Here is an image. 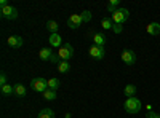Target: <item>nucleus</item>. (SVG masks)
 <instances>
[{"label": "nucleus", "mask_w": 160, "mask_h": 118, "mask_svg": "<svg viewBox=\"0 0 160 118\" xmlns=\"http://www.w3.org/2000/svg\"><path fill=\"white\" fill-rule=\"evenodd\" d=\"M130 16V11L127 8H118L117 11L112 13V22H114V32L115 34H120L122 32V26L125 24V21L128 19Z\"/></svg>", "instance_id": "nucleus-1"}, {"label": "nucleus", "mask_w": 160, "mask_h": 118, "mask_svg": "<svg viewBox=\"0 0 160 118\" xmlns=\"http://www.w3.org/2000/svg\"><path fill=\"white\" fill-rule=\"evenodd\" d=\"M123 107H125V112H128V113H131V115H136V113L141 110L142 104H141V101L135 96V97H128V99L125 101V104H123Z\"/></svg>", "instance_id": "nucleus-2"}, {"label": "nucleus", "mask_w": 160, "mask_h": 118, "mask_svg": "<svg viewBox=\"0 0 160 118\" xmlns=\"http://www.w3.org/2000/svg\"><path fill=\"white\" fill-rule=\"evenodd\" d=\"M31 88L35 91V93H45V91L48 89V80H45V78L42 77H37L34 78V80L31 82Z\"/></svg>", "instance_id": "nucleus-3"}, {"label": "nucleus", "mask_w": 160, "mask_h": 118, "mask_svg": "<svg viewBox=\"0 0 160 118\" xmlns=\"http://www.w3.org/2000/svg\"><path fill=\"white\" fill-rule=\"evenodd\" d=\"M0 16L8 21H15V19H18V10L11 5L3 7V8H0Z\"/></svg>", "instance_id": "nucleus-4"}, {"label": "nucleus", "mask_w": 160, "mask_h": 118, "mask_svg": "<svg viewBox=\"0 0 160 118\" xmlns=\"http://www.w3.org/2000/svg\"><path fill=\"white\" fill-rule=\"evenodd\" d=\"M72 56H74V48H72L71 43H64L58 51V58L61 61H69Z\"/></svg>", "instance_id": "nucleus-5"}, {"label": "nucleus", "mask_w": 160, "mask_h": 118, "mask_svg": "<svg viewBox=\"0 0 160 118\" xmlns=\"http://www.w3.org/2000/svg\"><path fill=\"white\" fill-rule=\"evenodd\" d=\"M88 54H90V58H93L95 61H101V59L104 58V54H106V50H104V46L93 45V46L88 50Z\"/></svg>", "instance_id": "nucleus-6"}, {"label": "nucleus", "mask_w": 160, "mask_h": 118, "mask_svg": "<svg viewBox=\"0 0 160 118\" xmlns=\"http://www.w3.org/2000/svg\"><path fill=\"white\" fill-rule=\"evenodd\" d=\"M122 61L127 64V65H133L136 62V54H135V51H131V50H123L122 51Z\"/></svg>", "instance_id": "nucleus-7"}, {"label": "nucleus", "mask_w": 160, "mask_h": 118, "mask_svg": "<svg viewBox=\"0 0 160 118\" xmlns=\"http://www.w3.org/2000/svg\"><path fill=\"white\" fill-rule=\"evenodd\" d=\"M82 24H83V21H82V16H80V15H77V13L71 15V16H69V19H68V26H69L71 29H78Z\"/></svg>", "instance_id": "nucleus-8"}, {"label": "nucleus", "mask_w": 160, "mask_h": 118, "mask_svg": "<svg viewBox=\"0 0 160 118\" xmlns=\"http://www.w3.org/2000/svg\"><path fill=\"white\" fill-rule=\"evenodd\" d=\"M48 42H50V45L53 48H61L62 46V37L59 34H51L48 37Z\"/></svg>", "instance_id": "nucleus-9"}, {"label": "nucleus", "mask_w": 160, "mask_h": 118, "mask_svg": "<svg viewBox=\"0 0 160 118\" xmlns=\"http://www.w3.org/2000/svg\"><path fill=\"white\" fill-rule=\"evenodd\" d=\"M7 43L11 46V48H21L22 46V37H19V35H11L8 40H7Z\"/></svg>", "instance_id": "nucleus-10"}, {"label": "nucleus", "mask_w": 160, "mask_h": 118, "mask_svg": "<svg viewBox=\"0 0 160 118\" xmlns=\"http://www.w3.org/2000/svg\"><path fill=\"white\" fill-rule=\"evenodd\" d=\"M38 58L42 59V61H51V58H53V51L50 50V48H42L38 51Z\"/></svg>", "instance_id": "nucleus-11"}, {"label": "nucleus", "mask_w": 160, "mask_h": 118, "mask_svg": "<svg viewBox=\"0 0 160 118\" xmlns=\"http://www.w3.org/2000/svg\"><path fill=\"white\" fill-rule=\"evenodd\" d=\"M146 31H148L149 35H158L160 34V24L158 22H151V24H148Z\"/></svg>", "instance_id": "nucleus-12"}, {"label": "nucleus", "mask_w": 160, "mask_h": 118, "mask_svg": "<svg viewBox=\"0 0 160 118\" xmlns=\"http://www.w3.org/2000/svg\"><path fill=\"white\" fill-rule=\"evenodd\" d=\"M93 42H95V45H98V46H104V43H106V35H104L102 32H96L95 35H93Z\"/></svg>", "instance_id": "nucleus-13"}, {"label": "nucleus", "mask_w": 160, "mask_h": 118, "mask_svg": "<svg viewBox=\"0 0 160 118\" xmlns=\"http://www.w3.org/2000/svg\"><path fill=\"white\" fill-rule=\"evenodd\" d=\"M26 93H28V91H26V86H24L22 83H16V85H15V94H16L18 97H24Z\"/></svg>", "instance_id": "nucleus-14"}, {"label": "nucleus", "mask_w": 160, "mask_h": 118, "mask_svg": "<svg viewBox=\"0 0 160 118\" xmlns=\"http://www.w3.org/2000/svg\"><path fill=\"white\" fill-rule=\"evenodd\" d=\"M58 70H59L61 73H68V72L71 70V62H69V61H61V62L58 64Z\"/></svg>", "instance_id": "nucleus-15"}, {"label": "nucleus", "mask_w": 160, "mask_h": 118, "mask_svg": "<svg viewBox=\"0 0 160 118\" xmlns=\"http://www.w3.org/2000/svg\"><path fill=\"white\" fill-rule=\"evenodd\" d=\"M123 91H125V96H127V97H135V94H136L138 88H136L135 85H127Z\"/></svg>", "instance_id": "nucleus-16"}, {"label": "nucleus", "mask_w": 160, "mask_h": 118, "mask_svg": "<svg viewBox=\"0 0 160 118\" xmlns=\"http://www.w3.org/2000/svg\"><path fill=\"white\" fill-rule=\"evenodd\" d=\"M37 118H55V112L51 109H43V110H40Z\"/></svg>", "instance_id": "nucleus-17"}, {"label": "nucleus", "mask_w": 160, "mask_h": 118, "mask_svg": "<svg viewBox=\"0 0 160 118\" xmlns=\"http://www.w3.org/2000/svg\"><path fill=\"white\" fill-rule=\"evenodd\" d=\"M42 96H43L47 101H55V99L58 97V94H56V91H55V89H47Z\"/></svg>", "instance_id": "nucleus-18"}, {"label": "nucleus", "mask_w": 160, "mask_h": 118, "mask_svg": "<svg viewBox=\"0 0 160 118\" xmlns=\"http://www.w3.org/2000/svg\"><path fill=\"white\" fill-rule=\"evenodd\" d=\"M47 29L51 32V34H58V29H59V26L56 21H48L47 22Z\"/></svg>", "instance_id": "nucleus-19"}, {"label": "nucleus", "mask_w": 160, "mask_h": 118, "mask_svg": "<svg viewBox=\"0 0 160 118\" xmlns=\"http://www.w3.org/2000/svg\"><path fill=\"white\" fill-rule=\"evenodd\" d=\"M2 89V94L3 96H10V94H15V86H11V85H5V86H0Z\"/></svg>", "instance_id": "nucleus-20"}, {"label": "nucleus", "mask_w": 160, "mask_h": 118, "mask_svg": "<svg viewBox=\"0 0 160 118\" xmlns=\"http://www.w3.org/2000/svg\"><path fill=\"white\" fill-rule=\"evenodd\" d=\"M61 86V82L58 80V78H50V80H48V89H58Z\"/></svg>", "instance_id": "nucleus-21"}, {"label": "nucleus", "mask_w": 160, "mask_h": 118, "mask_svg": "<svg viewBox=\"0 0 160 118\" xmlns=\"http://www.w3.org/2000/svg\"><path fill=\"white\" fill-rule=\"evenodd\" d=\"M101 26H102V29H112V27H114L112 18H102V21H101Z\"/></svg>", "instance_id": "nucleus-22"}, {"label": "nucleus", "mask_w": 160, "mask_h": 118, "mask_svg": "<svg viewBox=\"0 0 160 118\" xmlns=\"http://www.w3.org/2000/svg\"><path fill=\"white\" fill-rule=\"evenodd\" d=\"M118 5H120L118 0H112V2H109V3H108V11H111V13L117 11V10H118Z\"/></svg>", "instance_id": "nucleus-23"}, {"label": "nucleus", "mask_w": 160, "mask_h": 118, "mask_svg": "<svg viewBox=\"0 0 160 118\" xmlns=\"http://www.w3.org/2000/svg\"><path fill=\"white\" fill-rule=\"evenodd\" d=\"M82 21L83 22H88V21H91V11H88V10H85V11H82Z\"/></svg>", "instance_id": "nucleus-24"}, {"label": "nucleus", "mask_w": 160, "mask_h": 118, "mask_svg": "<svg viewBox=\"0 0 160 118\" xmlns=\"http://www.w3.org/2000/svg\"><path fill=\"white\" fill-rule=\"evenodd\" d=\"M5 85H8L7 83V73L2 72V73H0V86H5Z\"/></svg>", "instance_id": "nucleus-25"}, {"label": "nucleus", "mask_w": 160, "mask_h": 118, "mask_svg": "<svg viewBox=\"0 0 160 118\" xmlns=\"http://www.w3.org/2000/svg\"><path fill=\"white\" fill-rule=\"evenodd\" d=\"M146 118H160V115H158V113H155V112H152V110H149V112H148V115H146Z\"/></svg>", "instance_id": "nucleus-26"}, {"label": "nucleus", "mask_w": 160, "mask_h": 118, "mask_svg": "<svg viewBox=\"0 0 160 118\" xmlns=\"http://www.w3.org/2000/svg\"><path fill=\"white\" fill-rule=\"evenodd\" d=\"M64 116H66V118H71V113H66Z\"/></svg>", "instance_id": "nucleus-27"}]
</instances>
